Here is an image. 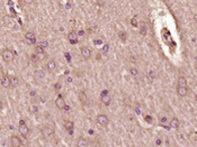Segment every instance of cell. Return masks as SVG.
<instances>
[{"label": "cell", "instance_id": "cell-25", "mask_svg": "<svg viewBox=\"0 0 197 147\" xmlns=\"http://www.w3.org/2000/svg\"><path fill=\"white\" fill-rule=\"evenodd\" d=\"M118 37L122 39V41H126L127 39V34H126V32H124V31H121V32H118Z\"/></svg>", "mask_w": 197, "mask_h": 147}, {"label": "cell", "instance_id": "cell-32", "mask_svg": "<svg viewBox=\"0 0 197 147\" xmlns=\"http://www.w3.org/2000/svg\"><path fill=\"white\" fill-rule=\"evenodd\" d=\"M167 121H168V120H167V118L166 117H163V118H161V119H160V122H161V126H165V125H166V122Z\"/></svg>", "mask_w": 197, "mask_h": 147}, {"label": "cell", "instance_id": "cell-4", "mask_svg": "<svg viewBox=\"0 0 197 147\" xmlns=\"http://www.w3.org/2000/svg\"><path fill=\"white\" fill-rule=\"evenodd\" d=\"M18 129H19V133L21 134V136L23 137H26L28 136V134H30V128L28 126L25 124V121L21 119V121H19V126H18Z\"/></svg>", "mask_w": 197, "mask_h": 147}, {"label": "cell", "instance_id": "cell-18", "mask_svg": "<svg viewBox=\"0 0 197 147\" xmlns=\"http://www.w3.org/2000/svg\"><path fill=\"white\" fill-rule=\"evenodd\" d=\"M78 97H79V100H80V102H81L82 105H87V103H88V97H87L84 91H80Z\"/></svg>", "mask_w": 197, "mask_h": 147}, {"label": "cell", "instance_id": "cell-8", "mask_svg": "<svg viewBox=\"0 0 197 147\" xmlns=\"http://www.w3.org/2000/svg\"><path fill=\"white\" fill-rule=\"evenodd\" d=\"M2 21H3V24L7 26V27H9V28H14L15 27V25H16V22L14 20V18L11 17V16H3V18H2Z\"/></svg>", "mask_w": 197, "mask_h": 147}, {"label": "cell", "instance_id": "cell-26", "mask_svg": "<svg viewBox=\"0 0 197 147\" xmlns=\"http://www.w3.org/2000/svg\"><path fill=\"white\" fill-rule=\"evenodd\" d=\"M53 89H54L56 92H60V90L62 89V84L60 83V82H56V83H54V85H53Z\"/></svg>", "mask_w": 197, "mask_h": 147}, {"label": "cell", "instance_id": "cell-29", "mask_svg": "<svg viewBox=\"0 0 197 147\" xmlns=\"http://www.w3.org/2000/svg\"><path fill=\"white\" fill-rule=\"evenodd\" d=\"M62 110L64 111V112H67V114H68V112H70V111H71V107H70L69 105H67V103H65V105L63 107Z\"/></svg>", "mask_w": 197, "mask_h": 147}, {"label": "cell", "instance_id": "cell-19", "mask_svg": "<svg viewBox=\"0 0 197 147\" xmlns=\"http://www.w3.org/2000/svg\"><path fill=\"white\" fill-rule=\"evenodd\" d=\"M177 86H187V79L185 76H183V75H180L179 78H178V80H177Z\"/></svg>", "mask_w": 197, "mask_h": 147}, {"label": "cell", "instance_id": "cell-16", "mask_svg": "<svg viewBox=\"0 0 197 147\" xmlns=\"http://www.w3.org/2000/svg\"><path fill=\"white\" fill-rule=\"evenodd\" d=\"M89 146V142L84 138V137H79L77 140V147H88Z\"/></svg>", "mask_w": 197, "mask_h": 147}, {"label": "cell", "instance_id": "cell-38", "mask_svg": "<svg viewBox=\"0 0 197 147\" xmlns=\"http://www.w3.org/2000/svg\"><path fill=\"white\" fill-rule=\"evenodd\" d=\"M67 82H68V83L72 82V78H68V79H67Z\"/></svg>", "mask_w": 197, "mask_h": 147}, {"label": "cell", "instance_id": "cell-9", "mask_svg": "<svg viewBox=\"0 0 197 147\" xmlns=\"http://www.w3.org/2000/svg\"><path fill=\"white\" fill-rule=\"evenodd\" d=\"M0 84L5 88V89H9L10 88V76L8 75H2L0 79Z\"/></svg>", "mask_w": 197, "mask_h": 147}, {"label": "cell", "instance_id": "cell-3", "mask_svg": "<svg viewBox=\"0 0 197 147\" xmlns=\"http://www.w3.org/2000/svg\"><path fill=\"white\" fill-rule=\"evenodd\" d=\"M41 134H42V136L44 137V138L49 139V138H51V137L54 135V130H53L52 127L43 126V127H42V129H41Z\"/></svg>", "mask_w": 197, "mask_h": 147}, {"label": "cell", "instance_id": "cell-21", "mask_svg": "<svg viewBox=\"0 0 197 147\" xmlns=\"http://www.w3.org/2000/svg\"><path fill=\"white\" fill-rule=\"evenodd\" d=\"M140 34H141L142 36H145V35L148 34V26H146L145 24H141V25H140Z\"/></svg>", "mask_w": 197, "mask_h": 147}, {"label": "cell", "instance_id": "cell-6", "mask_svg": "<svg viewBox=\"0 0 197 147\" xmlns=\"http://www.w3.org/2000/svg\"><path fill=\"white\" fill-rule=\"evenodd\" d=\"M67 37H68L69 43L72 44V45H76V44H78V42H79V39H78V33L76 32V31H70V32L68 33Z\"/></svg>", "mask_w": 197, "mask_h": 147}, {"label": "cell", "instance_id": "cell-20", "mask_svg": "<svg viewBox=\"0 0 197 147\" xmlns=\"http://www.w3.org/2000/svg\"><path fill=\"white\" fill-rule=\"evenodd\" d=\"M24 37H25V41H32V39H36V35L34 34V32H26L25 33V35H24Z\"/></svg>", "mask_w": 197, "mask_h": 147}, {"label": "cell", "instance_id": "cell-7", "mask_svg": "<svg viewBox=\"0 0 197 147\" xmlns=\"http://www.w3.org/2000/svg\"><path fill=\"white\" fill-rule=\"evenodd\" d=\"M80 52H81V56L84 60H89L91 57V55H93V52H91L90 47H88V46H82L80 48Z\"/></svg>", "mask_w": 197, "mask_h": 147}, {"label": "cell", "instance_id": "cell-12", "mask_svg": "<svg viewBox=\"0 0 197 147\" xmlns=\"http://www.w3.org/2000/svg\"><path fill=\"white\" fill-rule=\"evenodd\" d=\"M188 88L187 86H177V95L180 98H185L188 95Z\"/></svg>", "mask_w": 197, "mask_h": 147}, {"label": "cell", "instance_id": "cell-11", "mask_svg": "<svg viewBox=\"0 0 197 147\" xmlns=\"http://www.w3.org/2000/svg\"><path fill=\"white\" fill-rule=\"evenodd\" d=\"M65 100H64V98H63V95H58V98L55 99V105H56V108L58 109H60V110H62L63 107L65 105Z\"/></svg>", "mask_w": 197, "mask_h": 147}, {"label": "cell", "instance_id": "cell-2", "mask_svg": "<svg viewBox=\"0 0 197 147\" xmlns=\"http://www.w3.org/2000/svg\"><path fill=\"white\" fill-rule=\"evenodd\" d=\"M100 102H102L104 105H107V107L111 105V102H112V98H111L109 92H108L107 90L102 91V93H100Z\"/></svg>", "mask_w": 197, "mask_h": 147}, {"label": "cell", "instance_id": "cell-27", "mask_svg": "<svg viewBox=\"0 0 197 147\" xmlns=\"http://www.w3.org/2000/svg\"><path fill=\"white\" fill-rule=\"evenodd\" d=\"M45 52V50L40 46V45H36V47H35V54H40V53H44Z\"/></svg>", "mask_w": 197, "mask_h": 147}, {"label": "cell", "instance_id": "cell-35", "mask_svg": "<svg viewBox=\"0 0 197 147\" xmlns=\"http://www.w3.org/2000/svg\"><path fill=\"white\" fill-rule=\"evenodd\" d=\"M149 76H150V79H154V72L150 71V73H149Z\"/></svg>", "mask_w": 197, "mask_h": 147}, {"label": "cell", "instance_id": "cell-33", "mask_svg": "<svg viewBox=\"0 0 197 147\" xmlns=\"http://www.w3.org/2000/svg\"><path fill=\"white\" fill-rule=\"evenodd\" d=\"M47 45H49V43H47V42H41V43H40V46H42L43 48L47 47Z\"/></svg>", "mask_w": 197, "mask_h": 147}, {"label": "cell", "instance_id": "cell-39", "mask_svg": "<svg viewBox=\"0 0 197 147\" xmlns=\"http://www.w3.org/2000/svg\"><path fill=\"white\" fill-rule=\"evenodd\" d=\"M83 34H84L83 31H80V32H79V35H83Z\"/></svg>", "mask_w": 197, "mask_h": 147}, {"label": "cell", "instance_id": "cell-14", "mask_svg": "<svg viewBox=\"0 0 197 147\" xmlns=\"http://www.w3.org/2000/svg\"><path fill=\"white\" fill-rule=\"evenodd\" d=\"M169 127L172 128V129H178L180 127V120L177 118V117H174L169 120Z\"/></svg>", "mask_w": 197, "mask_h": 147}, {"label": "cell", "instance_id": "cell-5", "mask_svg": "<svg viewBox=\"0 0 197 147\" xmlns=\"http://www.w3.org/2000/svg\"><path fill=\"white\" fill-rule=\"evenodd\" d=\"M96 121H97V124H98V125H100V126H103V127H106L108 124H109V118H108L106 115L100 114V115L97 116Z\"/></svg>", "mask_w": 197, "mask_h": 147}, {"label": "cell", "instance_id": "cell-13", "mask_svg": "<svg viewBox=\"0 0 197 147\" xmlns=\"http://www.w3.org/2000/svg\"><path fill=\"white\" fill-rule=\"evenodd\" d=\"M56 66H58V64H56V62L53 59L52 60H49L47 63H46V69H47V71L50 73H52V72H54L56 70Z\"/></svg>", "mask_w": 197, "mask_h": 147}, {"label": "cell", "instance_id": "cell-24", "mask_svg": "<svg viewBox=\"0 0 197 147\" xmlns=\"http://www.w3.org/2000/svg\"><path fill=\"white\" fill-rule=\"evenodd\" d=\"M38 111V107L36 105V103H31L30 105V112L31 114H36Z\"/></svg>", "mask_w": 197, "mask_h": 147}, {"label": "cell", "instance_id": "cell-23", "mask_svg": "<svg viewBox=\"0 0 197 147\" xmlns=\"http://www.w3.org/2000/svg\"><path fill=\"white\" fill-rule=\"evenodd\" d=\"M130 74H131L132 76H137V75H139V70H137V67L131 66V67H130Z\"/></svg>", "mask_w": 197, "mask_h": 147}, {"label": "cell", "instance_id": "cell-36", "mask_svg": "<svg viewBox=\"0 0 197 147\" xmlns=\"http://www.w3.org/2000/svg\"><path fill=\"white\" fill-rule=\"evenodd\" d=\"M157 145H161L162 144V142H161V139H157Z\"/></svg>", "mask_w": 197, "mask_h": 147}, {"label": "cell", "instance_id": "cell-34", "mask_svg": "<svg viewBox=\"0 0 197 147\" xmlns=\"http://www.w3.org/2000/svg\"><path fill=\"white\" fill-rule=\"evenodd\" d=\"M192 142L193 143H195V140H196V133H192Z\"/></svg>", "mask_w": 197, "mask_h": 147}, {"label": "cell", "instance_id": "cell-30", "mask_svg": "<svg viewBox=\"0 0 197 147\" xmlns=\"http://www.w3.org/2000/svg\"><path fill=\"white\" fill-rule=\"evenodd\" d=\"M108 50H109V45H108V44H105L104 46H103V48H102V52L104 53V54H106V53L108 52Z\"/></svg>", "mask_w": 197, "mask_h": 147}, {"label": "cell", "instance_id": "cell-17", "mask_svg": "<svg viewBox=\"0 0 197 147\" xmlns=\"http://www.w3.org/2000/svg\"><path fill=\"white\" fill-rule=\"evenodd\" d=\"M21 83V81H19V78L18 76H16V75H11L10 76V88H17L18 85Z\"/></svg>", "mask_w": 197, "mask_h": 147}, {"label": "cell", "instance_id": "cell-15", "mask_svg": "<svg viewBox=\"0 0 197 147\" xmlns=\"http://www.w3.org/2000/svg\"><path fill=\"white\" fill-rule=\"evenodd\" d=\"M63 127H64V129L65 130H68L69 133H71L73 130V127H74V124H73L72 120H64L63 121Z\"/></svg>", "mask_w": 197, "mask_h": 147}, {"label": "cell", "instance_id": "cell-1", "mask_svg": "<svg viewBox=\"0 0 197 147\" xmlns=\"http://www.w3.org/2000/svg\"><path fill=\"white\" fill-rule=\"evenodd\" d=\"M1 57H2L3 62L9 64L14 61L15 55H14V53H12V51H11L10 48H3L2 52H1Z\"/></svg>", "mask_w": 197, "mask_h": 147}, {"label": "cell", "instance_id": "cell-10", "mask_svg": "<svg viewBox=\"0 0 197 147\" xmlns=\"http://www.w3.org/2000/svg\"><path fill=\"white\" fill-rule=\"evenodd\" d=\"M21 139L16 135H12L10 136V145L11 147H21Z\"/></svg>", "mask_w": 197, "mask_h": 147}, {"label": "cell", "instance_id": "cell-28", "mask_svg": "<svg viewBox=\"0 0 197 147\" xmlns=\"http://www.w3.org/2000/svg\"><path fill=\"white\" fill-rule=\"evenodd\" d=\"M132 26L133 27H139V19H137V17H133L132 18Z\"/></svg>", "mask_w": 197, "mask_h": 147}, {"label": "cell", "instance_id": "cell-37", "mask_svg": "<svg viewBox=\"0 0 197 147\" xmlns=\"http://www.w3.org/2000/svg\"><path fill=\"white\" fill-rule=\"evenodd\" d=\"M2 108H3V102H2L1 100H0V111L2 110Z\"/></svg>", "mask_w": 197, "mask_h": 147}, {"label": "cell", "instance_id": "cell-22", "mask_svg": "<svg viewBox=\"0 0 197 147\" xmlns=\"http://www.w3.org/2000/svg\"><path fill=\"white\" fill-rule=\"evenodd\" d=\"M36 55V57H37V60H38V62H43V61H45L46 60V57H47V54L44 52V53H40V54H35Z\"/></svg>", "mask_w": 197, "mask_h": 147}, {"label": "cell", "instance_id": "cell-31", "mask_svg": "<svg viewBox=\"0 0 197 147\" xmlns=\"http://www.w3.org/2000/svg\"><path fill=\"white\" fill-rule=\"evenodd\" d=\"M25 42H26L27 45L33 46V45H35V44H36V39H32V41H28V39H27V41H25Z\"/></svg>", "mask_w": 197, "mask_h": 147}]
</instances>
